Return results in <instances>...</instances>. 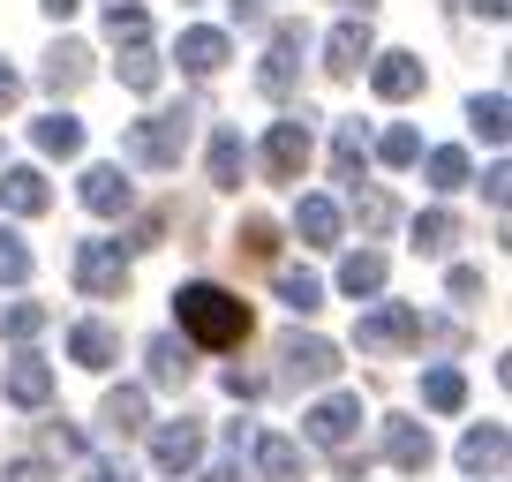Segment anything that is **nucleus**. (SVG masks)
<instances>
[{
  "mask_svg": "<svg viewBox=\"0 0 512 482\" xmlns=\"http://www.w3.org/2000/svg\"><path fill=\"white\" fill-rule=\"evenodd\" d=\"M174 317H181V332H189L196 347H241V339H249V302L211 287V279H196V287L174 294Z\"/></svg>",
  "mask_w": 512,
  "mask_h": 482,
  "instance_id": "f257e3e1",
  "label": "nucleus"
},
{
  "mask_svg": "<svg viewBox=\"0 0 512 482\" xmlns=\"http://www.w3.org/2000/svg\"><path fill=\"white\" fill-rule=\"evenodd\" d=\"M189 121L196 113H151V121H128L121 136V159L128 166H151V174H166V166H181V151H189Z\"/></svg>",
  "mask_w": 512,
  "mask_h": 482,
  "instance_id": "f03ea898",
  "label": "nucleus"
},
{
  "mask_svg": "<svg viewBox=\"0 0 512 482\" xmlns=\"http://www.w3.org/2000/svg\"><path fill=\"white\" fill-rule=\"evenodd\" d=\"M422 339V309L415 302H377L362 324H354V347L362 354H400V347H415Z\"/></svg>",
  "mask_w": 512,
  "mask_h": 482,
  "instance_id": "7ed1b4c3",
  "label": "nucleus"
},
{
  "mask_svg": "<svg viewBox=\"0 0 512 482\" xmlns=\"http://www.w3.org/2000/svg\"><path fill=\"white\" fill-rule=\"evenodd\" d=\"M76 287L91 294V302H121V287H128L121 241H76Z\"/></svg>",
  "mask_w": 512,
  "mask_h": 482,
  "instance_id": "20e7f679",
  "label": "nucleus"
},
{
  "mask_svg": "<svg viewBox=\"0 0 512 482\" xmlns=\"http://www.w3.org/2000/svg\"><path fill=\"white\" fill-rule=\"evenodd\" d=\"M354 430H362V392H332V400H317L302 415V437H309V445H332V452L347 445Z\"/></svg>",
  "mask_w": 512,
  "mask_h": 482,
  "instance_id": "39448f33",
  "label": "nucleus"
},
{
  "mask_svg": "<svg viewBox=\"0 0 512 482\" xmlns=\"http://www.w3.org/2000/svg\"><path fill=\"white\" fill-rule=\"evenodd\" d=\"M302 166H309V113H287V121H272V136H264V174L302 181Z\"/></svg>",
  "mask_w": 512,
  "mask_h": 482,
  "instance_id": "423d86ee",
  "label": "nucleus"
},
{
  "mask_svg": "<svg viewBox=\"0 0 512 482\" xmlns=\"http://www.w3.org/2000/svg\"><path fill=\"white\" fill-rule=\"evenodd\" d=\"M302 46H309V31H302V23H279V31H272V53H264V68H256V91H264V98H287V91H294Z\"/></svg>",
  "mask_w": 512,
  "mask_h": 482,
  "instance_id": "0eeeda50",
  "label": "nucleus"
},
{
  "mask_svg": "<svg viewBox=\"0 0 512 482\" xmlns=\"http://www.w3.org/2000/svg\"><path fill=\"white\" fill-rule=\"evenodd\" d=\"M279 362H287L294 385H324V377H339V347H332V339H302V332H294L287 347H279Z\"/></svg>",
  "mask_w": 512,
  "mask_h": 482,
  "instance_id": "6e6552de",
  "label": "nucleus"
},
{
  "mask_svg": "<svg viewBox=\"0 0 512 482\" xmlns=\"http://www.w3.org/2000/svg\"><path fill=\"white\" fill-rule=\"evenodd\" d=\"M384 460L400 467V475H422V467L437 460V445H430V422H384Z\"/></svg>",
  "mask_w": 512,
  "mask_h": 482,
  "instance_id": "1a4fd4ad",
  "label": "nucleus"
},
{
  "mask_svg": "<svg viewBox=\"0 0 512 482\" xmlns=\"http://www.w3.org/2000/svg\"><path fill=\"white\" fill-rule=\"evenodd\" d=\"M151 460H159V475H189V467L204 460V430H196V422H166V430L151 437Z\"/></svg>",
  "mask_w": 512,
  "mask_h": 482,
  "instance_id": "9d476101",
  "label": "nucleus"
},
{
  "mask_svg": "<svg viewBox=\"0 0 512 482\" xmlns=\"http://www.w3.org/2000/svg\"><path fill=\"white\" fill-rule=\"evenodd\" d=\"M369 16H347V23H332V38H324V68H332V76H354V68L369 61Z\"/></svg>",
  "mask_w": 512,
  "mask_h": 482,
  "instance_id": "9b49d317",
  "label": "nucleus"
},
{
  "mask_svg": "<svg viewBox=\"0 0 512 482\" xmlns=\"http://www.w3.org/2000/svg\"><path fill=\"white\" fill-rule=\"evenodd\" d=\"M46 204H53V189H46V174H38V166H8V174H0V211L38 219Z\"/></svg>",
  "mask_w": 512,
  "mask_h": 482,
  "instance_id": "f8f14e48",
  "label": "nucleus"
},
{
  "mask_svg": "<svg viewBox=\"0 0 512 482\" xmlns=\"http://www.w3.org/2000/svg\"><path fill=\"white\" fill-rule=\"evenodd\" d=\"M83 204H91L98 219H121V211L136 204V189H128L121 166H83Z\"/></svg>",
  "mask_w": 512,
  "mask_h": 482,
  "instance_id": "ddd939ff",
  "label": "nucleus"
},
{
  "mask_svg": "<svg viewBox=\"0 0 512 482\" xmlns=\"http://www.w3.org/2000/svg\"><path fill=\"white\" fill-rule=\"evenodd\" d=\"M0 392H8V407H46L53 400V370L38 362V354H16L8 377H0Z\"/></svg>",
  "mask_w": 512,
  "mask_h": 482,
  "instance_id": "4468645a",
  "label": "nucleus"
},
{
  "mask_svg": "<svg viewBox=\"0 0 512 482\" xmlns=\"http://www.w3.org/2000/svg\"><path fill=\"white\" fill-rule=\"evenodd\" d=\"M339 226H347V211H339L332 196H302V204H294V234H302L309 249H332Z\"/></svg>",
  "mask_w": 512,
  "mask_h": 482,
  "instance_id": "2eb2a0df",
  "label": "nucleus"
},
{
  "mask_svg": "<svg viewBox=\"0 0 512 482\" xmlns=\"http://www.w3.org/2000/svg\"><path fill=\"white\" fill-rule=\"evenodd\" d=\"M204 174H211V189H241V174H249V144H241V129H219V136H211Z\"/></svg>",
  "mask_w": 512,
  "mask_h": 482,
  "instance_id": "dca6fc26",
  "label": "nucleus"
},
{
  "mask_svg": "<svg viewBox=\"0 0 512 482\" xmlns=\"http://www.w3.org/2000/svg\"><path fill=\"white\" fill-rule=\"evenodd\" d=\"M174 61L189 68V76H219V68L234 61V46H226V31H181Z\"/></svg>",
  "mask_w": 512,
  "mask_h": 482,
  "instance_id": "f3484780",
  "label": "nucleus"
},
{
  "mask_svg": "<svg viewBox=\"0 0 512 482\" xmlns=\"http://www.w3.org/2000/svg\"><path fill=\"white\" fill-rule=\"evenodd\" d=\"M369 91H377V98H415L422 91V61H415V53H377Z\"/></svg>",
  "mask_w": 512,
  "mask_h": 482,
  "instance_id": "a211bd4d",
  "label": "nucleus"
},
{
  "mask_svg": "<svg viewBox=\"0 0 512 482\" xmlns=\"http://www.w3.org/2000/svg\"><path fill=\"white\" fill-rule=\"evenodd\" d=\"M460 467L467 475H497V467H505V422H475V430L460 437Z\"/></svg>",
  "mask_w": 512,
  "mask_h": 482,
  "instance_id": "6ab92c4d",
  "label": "nucleus"
},
{
  "mask_svg": "<svg viewBox=\"0 0 512 482\" xmlns=\"http://www.w3.org/2000/svg\"><path fill=\"white\" fill-rule=\"evenodd\" d=\"M83 83H91V46L61 38V46L46 53V91H83Z\"/></svg>",
  "mask_w": 512,
  "mask_h": 482,
  "instance_id": "aec40b11",
  "label": "nucleus"
},
{
  "mask_svg": "<svg viewBox=\"0 0 512 482\" xmlns=\"http://www.w3.org/2000/svg\"><path fill=\"white\" fill-rule=\"evenodd\" d=\"M68 354H76L83 370H113V362H121V339H113V324H76V332H68Z\"/></svg>",
  "mask_w": 512,
  "mask_h": 482,
  "instance_id": "412c9836",
  "label": "nucleus"
},
{
  "mask_svg": "<svg viewBox=\"0 0 512 482\" xmlns=\"http://www.w3.org/2000/svg\"><path fill=\"white\" fill-rule=\"evenodd\" d=\"M144 407H151V400H144V385H113V392H106V407H98V422H106L113 437H136V430H144Z\"/></svg>",
  "mask_w": 512,
  "mask_h": 482,
  "instance_id": "4be33fe9",
  "label": "nucleus"
},
{
  "mask_svg": "<svg viewBox=\"0 0 512 482\" xmlns=\"http://www.w3.org/2000/svg\"><path fill=\"white\" fill-rule=\"evenodd\" d=\"M144 362H151V385H189V370H196V362H189V347H181L174 332H159V339H151V347H144Z\"/></svg>",
  "mask_w": 512,
  "mask_h": 482,
  "instance_id": "5701e85b",
  "label": "nucleus"
},
{
  "mask_svg": "<svg viewBox=\"0 0 512 482\" xmlns=\"http://www.w3.org/2000/svg\"><path fill=\"white\" fill-rule=\"evenodd\" d=\"M256 467H264V482H302V445L294 437H256Z\"/></svg>",
  "mask_w": 512,
  "mask_h": 482,
  "instance_id": "b1692460",
  "label": "nucleus"
},
{
  "mask_svg": "<svg viewBox=\"0 0 512 482\" xmlns=\"http://www.w3.org/2000/svg\"><path fill=\"white\" fill-rule=\"evenodd\" d=\"M31 144L46 151V159H76V151H83V121H76V113H46V121L31 129Z\"/></svg>",
  "mask_w": 512,
  "mask_h": 482,
  "instance_id": "393cba45",
  "label": "nucleus"
},
{
  "mask_svg": "<svg viewBox=\"0 0 512 482\" xmlns=\"http://www.w3.org/2000/svg\"><path fill=\"white\" fill-rule=\"evenodd\" d=\"M422 407H430V415H460V407H467V377L445 370V362L422 370Z\"/></svg>",
  "mask_w": 512,
  "mask_h": 482,
  "instance_id": "a878e982",
  "label": "nucleus"
},
{
  "mask_svg": "<svg viewBox=\"0 0 512 482\" xmlns=\"http://www.w3.org/2000/svg\"><path fill=\"white\" fill-rule=\"evenodd\" d=\"M362 159H369V129H362V121H339V136H332V174L347 181V189L362 181Z\"/></svg>",
  "mask_w": 512,
  "mask_h": 482,
  "instance_id": "bb28decb",
  "label": "nucleus"
},
{
  "mask_svg": "<svg viewBox=\"0 0 512 482\" xmlns=\"http://www.w3.org/2000/svg\"><path fill=\"white\" fill-rule=\"evenodd\" d=\"M279 302H287L294 317H309V309H324V279L302 272V264H279Z\"/></svg>",
  "mask_w": 512,
  "mask_h": 482,
  "instance_id": "cd10ccee",
  "label": "nucleus"
},
{
  "mask_svg": "<svg viewBox=\"0 0 512 482\" xmlns=\"http://www.w3.org/2000/svg\"><path fill=\"white\" fill-rule=\"evenodd\" d=\"M339 294H354V302H362V294H384V257L377 249H354V257L339 264Z\"/></svg>",
  "mask_w": 512,
  "mask_h": 482,
  "instance_id": "c85d7f7f",
  "label": "nucleus"
},
{
  "mask_svg": "<svg viewBox=\"0 0 512 482\" xmlns=\"http://www.w3.org/2000/svg\"><path fill=\"white\" fill-rule=\"evenodd\" d=\"M106 38H113V46H144V38H151V16L136 8V0H106Z\"/></svg>",
  "mask_w": 512,
  "mask_h": 482,
  "instance_id": "c756f323",
  "label": "nucleus"
},
{
  "mask_svg": "<svg viewBox=\"0 0 512 482\" xmlns=\"http://www.w3.org/2000/svg\"><path fill=\"white\" fill-rule=\"evenodd\" d=\"M121 83H128L136 98L159 91V53H151V38H144V46H121Z\"/></svg>",
  "mask_w": 512,
  "mask_h": 482,
  "instance_id": "7c9ffc66",
  "label": "nucleus"
},
{
  "mask_svg": "<svg viewBox=\"0 0 512 482\" xmlns=\"http://www.w3.org/2000/svg\"><path fill=\"white\" fill-rule=\"evenodd\" d=\"M452 241H460V219H452V211H422L415 219V249L422 257H445Z\"/></svg>",
  "mask_w": 512,
  "mask_h": 482,
  "instance_id": "2f4dec72",
  "label": "nucleus"
},
{
  "mask_svg": "<svg viewBox=\"0 0 512 482\" xmlns=\"http://www.w3.org/2000/svg\"><path fill=\"white\" fill-rule=\"evenodd\" d=\"M467 181H475V166H467V151H430V189L437 196H452V189H467Z\"/></svg>",
  "mask_w": 512,
  "mask_h": 482,
  "instance_id": "473e14b6",
  "label": "nucleus"
},
{
  "mask_svg": "<svg viewBox=\"0 0 512 482\" xmlns=\"http://www.w3.org/2000/svg\"><path fill=\"white\" fill-rule=\"evenodd\" d=\"M38 332H46V302H8L0 309V339L23 347V339H38Z\"/></svg>",
  "mask_w": 512,
  "mask_h": 482,
  "instance_id": "72a5a7b5",
  "label": "nucleus"
},
{
  "mask_svg": "<svg viewBox=\"0 0 512 482\" xmlns=\"http://www.w3.org/2000/svg\"><path fill=\"white\" fill-rule=\"evenodd\" d=\"M467 121H475L490 144H505V91H475V106H467Z\"/></svg>",
  "mask_w": 512,
  "mask_h": 482,
  "instance_id": "f704fd0d",
  "label": "nucleus"
},
{
  "mask_svg": "<svg viewBox=\"0 0 512 482\" xmlns=\"http://www.w3.org/2000/svg\"><path fill=\"white\" fill-rule=\"evenodd\" d=\"M354 219H362V234H384V226H392V196L354 181Z\"/></svg>",
  "mask_w": 512,
  "mask_h": 482,
  "instance_id": "c9c22d12",
  "label": "nucleus"
},
{
  "mask_svg": "<svg viewBox=\"0 0 512 482\" xmlns=\"http://www.w3.org/2000/svg\"><path fill=\"white\" fill-rule=\"evenodd\" d=\"M377 159H384V166H415V159H422V136L407 129V121H400V129H384V136H377Z\"/></svg>",
  "mask_w": 512,
  "mask_h": 482,
  "instance_id": "e433bc0d",
  "label": "nucleus"
},
{
  "mask_svg": "<svg viewBox=\"0 0 512 482\" xmlns=\"http://www.w3.org/2000/svg\"><path fill=\"white\" fill-rule=\"evenodd\" d=\"M23 279H31V249H23V234L0 226V287H23Z\"/></svg>",
  "mask_w": 512,
  "mask_h": 482,
  "instance_id": "4c0bfd02",
  "label": "nucleus"
},
{
  "mask_svg": "<svg viewBox=\"0 0 512 482\" xmlns=\"http://www.w3.org/2000/svg\"><path fill=\"white\" fill-rule=\"evenodd\" d=\"M0 482H61V475H53L46 460H31V452H23V460H8V467H0Z\"/></svg>",
  "mask_w": 512,
  "mask_h": 482,
  "instance_id": "58836bf2",
  "label": "nucleus"
},
{
  "mask_svg": "<svg viewBox=\"0 0 512 482\" xmlns=\"http://www.w3.org/2000/svg\"><path fill=\"white\" fill-rule=\"evenodd\" d=\"M445 287H452V302H482V272H475V264H452Z\"/></svg>",
  "mask_w": 512,
  "mask_h": 482,
  "instance_id": "ea45409f",
  "label": "nucleus"
},
{
  "mask_svg": "<svg viewBox=\"0 0 512 482\" xmlns=\"http://www.w3.org/2000/svg\"><path fill=\"white\" fill-rule=\"evenodd\" d=\"M241 249H249V257H272V219H241Z\"/></svg>",
  "mask_w": 512,
  "mask_h": 482,
  "instance_id": "a19ab883",
  "label": "nucleus"
},
{
  "mask_svg": "<svg viewBox=\"0 0 512 482\" xmlns=\"http://www.w3.org/2000/svg\"><path fill=\"white\" fill-rule=\"evenodd\" d=\"M83 482H136L128 460H83Z\"/></svg>",
  "mask_w": 512,
  "mask_h": 482,
  "instance_id": "79ce46f5",
  "label": "nucleus"
},
{
  "mask_svg": "<svg viewBox=\"0 0 512 482\" xmlns=\"http://www.w3.org/2000/svg\"><path fill=\"white\" fill-rule=\"evenodd\" d=\"M226 392H234V400H256V392H264V377H249V370L234 362V370H226Z\"/></svg>",
  "mask_w": 512,
  "mask_h": 482,
  "instance_id": "37998d69",
  "label": "nucleus"
},
{
  "mask_svg": "<svg viewBox=\"0 0 512 482\" xmlns=\"http://www.w3.org/2000/svg\"><path fill=\"white\" fill-rule=\"evenodd\" d=\"M16 98H23V76H16V68H8V61H0V113L16 106Z\"/></svg>",
  "mask_w": 512,
  "mask_h": 482,
  "instance_id": "c03bdc74",
  "label": "nucleus"
},
{
  "mask_svg": "<svg viewBox=\"0 0 512 482\" xmlns=\"http://www.w3.org/2000/svg\"><path fill=\"white\" fill-rule=\"evenodd\" d=\"M467 8H475V16H490V23H505V8H512V0H467Z\"/></svg>",
  "mask_w": 512,
  "mask_h": 482,
  "instance_id": "a18cd8bd",
  "label": "nucleus"
},
{
  "mask_svg": "<svg viewBox=\"0 0 512 482\" xmlns=\"http://www.w3.org/2000/svg\"><path fill=\"white\" fill-rule=\"evenodd\" d=\"M38 8H46V16H76L83 0H38Z\"/></svg>",
  "mask_w": 512,
  "mask_h": 482,
  "instance_id": "49530a36",
  "label": "nucleus"
},
{
  "mask_svg": "<svg viewBox=\"0 0 512 482\" xmlns=\"http://www.w3.org/2000/svg\"><path fill=\"white\" fill-rule=\"evenodd\" d=\"M204 482H249V475H241V467H211Z\"/></svg>",
  "mask_w": 512,
  "mask_h": 482,
  "instance_id": "de8ad7c7",
  "label": "nucleus"
},
{
  "mask_svg": "<svg viewBox=\"0 0 512 482\" xmlns=\"http://www.w3.org/2000/svg\"><path fill=\"white\" fill-rule=\"evenodd\" d=\"M347 8H354V16H369V0H347Z\"/></svg>",
  "mask_w": 512,
  "mask_h": 482,
  "instance_id": "09e8293b",
  "label": "nucleus"
},
{
  "mask_svg": "<svg viewBox=\"0 0 512 482\" xmlns=\"http://www.w3.org/2000/svg\"><path fill=\"white\" fill-rule=\"evenodd\" d=\"M181 8H189V0H181Z\"/></svg>",
  "mask_w": 512,
  "mask_h": 482,
  "instance_id": "8fccbe9b",
  "label": "nucleus"
}]
</instances>
